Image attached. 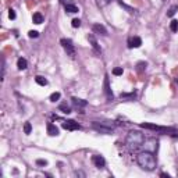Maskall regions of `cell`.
I'll return each mask as SVG.
<instances>
[{
  "label": "cell",
  "mask_w": 178,
  "mask_h": 178,
  "mask_svg": "<svg viewBox=\"0 0 178 178\" xmlns=\"http://www.w3.org/2000/svg\"><path fill=\"white\" fill-rule=\"evenodd\" d=\"M136 161H138L139 167L145 171H153L157 166L156 157L153 155V152H149V150H143V152L138 153Z\"/></svg>",
  "instance_id": "obj_1"
},
{
  "label": "cell",
  "mask_w": 178,
  "mask_h": 178,
  "mask_svg": "<svg viewBox=\"0 0 178 178\" xmlns=\"http://www.w3.org/2000/svg\"><path fill=\"white\" fill-rule=\"evenodd\" d=\"M125 142H127V146L135 150V149H138V147H141L143 145V142H145V135H143L141 131L132 129V131L128 132Z\"/></svg>",
  "instance_id": "obj_2"
},
{
  "label": "cell",
  "mask_w": 178,
  "mask_h": 178,
  "mask_svg": "<svg viewBox=\"0 0 178 178\" xmlns=\"http://www.w3.org/2000/svg\"><path fill=\"white\" fill-rule=\"evenodd\" d=\"M141 127L145 128V129L156 131L159 134H166V135H173V136L178 135V131L175 128H173V127H160V125H156V124H150V123H142Z\"/></svg>",
  "instance_id": "obj_3"
},
{
  "label": "cell",
  "mask_w": 178,
  "mask_h": 178,
  "mask_svg": "<svg viewBox=\"0 0 178 178\" xmlns=\"http://www.w3.org/2000/svg\"><path fill=\"white\" fill-rule=\"evenodd\" d=\"M92 128L96 129L97 132H102V134H113V128H114V124H110V123H96L93 121L92 123Z\"/></svg>",
  "instance_id": "obj_4"
},
{
  "label": "cell",
  "mask_w": 178,
  "mask_h": 178,
  "mask_svg": "<svg viewBox=\"0 0 178 178\" xmlns=\"http://www.w3.org/2000/svg\"><path fill=\"white\" fill-rule=\"evenodd\" d=\"M60 43H61V46H63V49L65 50V53H67V56H70V57H75V47H74L73 42L70 41V39H65V38H63L61 41H60Z\"/></svg>",
  "instance_id": "obj_5"
},
{
  "label": "cell",
  "mask_w": 178,
  "mask_h": 178,
  "mask_svg": "<svg viewBox=\"0 0 178 178\" xmlns=\"http://www.w3.org/2000/svg\"><path fill=\"white\" fill-rule=\"evenodd\" d=\"M143 149L145 150H149V152H155L157 147V141L156 139H153V138H150V139H145V142H143Z\"/></svg>",
  "instance_id": "obj_6"
},
{
  "label": "cell",
  "mask_w": 178,
  "mask_h": 178,
  "mask_svg": "<svg viewBox=\"0 0 178 178\" xmlns=\"http://www.w3.org/2000/svg\"><path fill=\"white\" fill-rule=\"evenodd\" d=\"M63 128L67 131H75V129H79L81 125L78 123H75L74 120H68V121H64L63 123Z\"/></svg>",
  "instance_id": "obj_7"
},
{
  "label": "cell",
  "mask_w": 178,
  "mask_h": 178,
  "mask_svg": "<svg viewBox=\"0 0 178 178\" xmlns=\"http://www.w3.org/2000/svg\"><path fill=\"white\" fill-rule=\"evenodd\" d=\"M92 163H93L95 166L97 168H103L106 166V160L103 159L102 156H99V155H96V156H92Z\"/></svg>",
  "instance_id": "obj_8"
},
{
  "label": "cell",
  "mask_w": 178,
  "mask_h": 178,
  "mask_svg": "<svg viewBox=\"0 0 178 178\" xmlns=\"http://www.w3.org/2000/svg\"><path fill=\"white\" fill-rule=\"evenodd\" d=\"M142 45V39L139 36H132L128 39V47L132 49V47H139Z\"/></svg>",
  "instance_id": "obj_9"
},
{
  "label": "cell",
  "mask_w": 178,
  "mask_h": 178,
  "mask_svg": "<svg viewBox=\"0 0 178 178\" xmlns=\"http://www.w3.org/2000/svg\"><path fill=\"white\" fill-rule=\"evenodd\" d=\"M105 93H106V96H107L109 100H113V92H111L110 85H109V75H106L105 77Z\"/></svg>",
  "instance_id": "obj_10"
},
{
  "label": "cell",
  "mask_w": 178,
  "mask_h": 178,
  "mask_svg": "<svg viewBox=\"0 0 178 178\" xmlns=\"http://www.w3.org/2000/svg\"><path fill=\"white\" fill-rule=\"evenodd\" d=\"M88 41H89V43L92 45V47H93L97 53L102 52V49H100V46H99V43H97V41H96V38H95L93 35H88Z\"/></svg>",
  "instance_id": "obj_11"
},
{
  "label": "cell",
  "mask_w": 178,
  "mask_h": 178,
  "mask_svg": "<svg viewBox=\"0 0 178 178\" xmlns=\"http://www.w3.org/2000/svg\"><path fill=\"white\" fill-rule=\"evenodd\" d=\"M47 134L50 136H57L59 135V128L54 125V124L49 123V124H47Z\"/></svg>",
  "instance_id": "obj_12"
},
{
  "label": "cell",
  "mask_w": 178,
  "mask_h": 178,
  "mask_svg": "<svg viewBox=\"0 0 178 178\" xmlns=\"http://www.w3.org/2000/svg\"><path fill=\"white\" fill-rule=\"evenodd\" d=\"M92 28H93V31L96 33H100V35H105V36L107 35V29H106L103 25H100V24H93Z\"/></svg>",
  "instance_id": "obj_13"
},
{
  "label": "cell",
  "mask_w": 178,
  "mask_h": 178,
  "mask_svg": "<svg viewBox=\"0 0 178 178\" xmlns=\"http://www.w3.org/2000/svg\"><path fill=\"white\" fill-rule=\"evenodd\" d=\"M118 4H120V6H121L123 9H125V10L128 11L129 14H136V13H138V10H136V9H134V7H129L128 4L123 3V0H118Z\"/></svg>",
  "instance_id": "obj_14"
},
{
  "label": "cell",
  "mask_w": 178,
  "mask_h": 178,
  "mask_svg": "<svg viewBox=\"0 0 178 178\" xmlns=\"http://www.w3.org/2000/svg\"><path fill=\"white\" fill-rule=\"evenodd\" d=\"M71 100H73V105H74V106H77V107H85V106L88 105V102H86V100L78 99V97H73Z\"/></svg>",
  "instance_id": "obj_15"
},
{
  "label": "cell",
  "mask_w": 178,
  "mask_h": 178,
  "mask_svg": "<svg viewBox=\"0 0 178 178\" xmlns=\"http://www.w3.org/2000/svg\"><path fill=\"white\" fill-rule=\"evenodd\" d=\"M64 9H65V11L67 13H78V7L75 6V4H73V3H68V4H64Z\"/></svg>",
  "instance_id": "obj_16"
},
{
  "label": "cell",
  "mask_w": 178,
  "mask_h": 178,
  "mask_svg": "<svg viewBox=\"0 0 178 178\" xmlns=\"http://www.w3.org/2000/svg\"><path fill=\"white\" fill-rule=\"evenodd\" d=\"M17 67H18V70H25V68L28 67V61H27L25 59L20 57V59L17 60Z\"/></svg>",
  "instance_id": "obj_17"
},
{
  "label": "cell",
  "mask_w": 178,
  "mask_h": 178,
  "mask_svg": "<svg viewBox=\"0 0 178 178\" xmlns=\"http://www.w3.org/2000/svg\"><path fill=\"white\" fill-rule=\"evenodd\" d=\"M32 21L35 22V24H42L43 22V15L41 13H35L33 15H32Z\"/></svg>",
  "instance_id": "obj_18"
},
{
  "label": "cell",
  "mask_w": 178,
  "mask_h": 178,
  "mask_svg": "<svg viewBox=\"0 0 178 178\" xmlns=\"http://www.w3.org/2000/svg\"><path fill=\"white\" fill-rule=\"evenodd\" d=\"M35 81H36V84L41 85V86H46V85H47V79L43 78V77H41V75L35 77Z\"/></svg>",
  "instance_id": "obj_19"
},
{
  "label": "cell",
  "mask_w": 178,
  "mask_h": 178,
  "mask_svg": "<svg viewBox=\"0 0 178 178\" xmlns=\"http://www.w3.org/2000/svg\"><path fill=\"white\" fill-rule=\"evenodd\" d=\"M59 110H61L65 114H70V113H71V109H70V106L67 105V103H61V105L59 106Z\"/></svg>",
  "instance_id": "obj_20"
},
{
  "label": "cell",
  "mask_w": 178,
  "mask_h": 178,
  "mask_svg": "<svg viewBox=\"0 0 178 178\" xmlns=\"http://www.w3.org/2000/svg\"><path fill=\"white\" fill-rule=\"evenodd\" d=\"M177 10H178V6H177V4L171 6V7L168 9V11H167V17H173V15L177 13Z\"/></svg>",
  "instance_id": "obj_21"
},
{
  "label": "cell",
  "mask_w": 178,
  "mask_h": 178,
  "mask_svg": "<svg viewBox=\"0 0 178 178\" xmlns=\"http://www.w3.org/2000/svg\"><path fill=\"white\" fill-rule=\"evenodd\" d=\"M170 29L173 32H177L178 31V21L177 20H173V21L170 22Z\"/></svg>",
  "instance_id": "obj_22"
},
{
  "label": "cell",
  "mask_w": 178,
  "mask_h": 178,
  "mask_svg": "<svg viewBox=\"0 0 178 178\" xmlns=\"http://www.w3.org/2000/svg\"><path fill=\"white\" fill-rule=\"evenodd\" d=\"M31 131H32L31 123H25V124H24V132H25L27 135H29V134H31Z\"/></svg>",
  "instance_id": "obj_23"
},
{
  "label": "cell",
  "mask_w": 178,
  "mask_h": 178,
  "mask_svg": "<svg viewBox=\"0 0 178 178\" xmlns=\"http://www.w3.org/2000/svg\"><path fill=\"white\" fill-rule=\"evenodd\" d=\"M60 96H61L60 92H54V93L50 95V100H52V102H56V100H59V99H60Z\"/></svg>",
  "instance_id": "obj_24"
},
{
  "label": "cell",
  "mask_w": 178,
  "mask_h": 178,
  "mask_svg": "<svg viewBox=\"0 0 178 178\" xmlns=\"http://www.w3.org/2000/svg\"><path fill=\"white\" fill-rule=\"evenodd\" d=\"M4 73H6V61L4 59H1V81L4 79Z\"/></svg>",
  "instance_id": "obj_25"
},
{
  "label": "cell",
  "mask_w": 178,
  "mask_h": 178,
  "mask_svg": "<svg viewBox=\"0 0 178 178\" xmlns=\"http://www.w3.org/2000/svg\"><path fill=\"white\" fill-rule=\"evenodd\" d=\"M71 25H73L74 28H78V27H81V20H79V18H74L73 21H71Z\"/></svg>",
  "instance_id": "obj_26"
},
{
  "label": "cell",
  "mask_w": 178,
  "mask_h": 178,
  "mask_svg": "<svg viewBox=\"0 0 178 178\" xmlns=\"http://www.w3.org/2000/svg\"><path fill=\"white\" fill-rule=\"evenodd\" d=\"M146 65H147V64H146V63H143V61L138 63V65H136V67H138V71H139V73H142V71H143V70L146 68Z\"/></svg>",
  "instance_id": "obj_27"
},
{
  "label": "cell",
  "mask_w": 178,
  "mask_h": 178,
  "mask_svg": "<svg viewBox=\"0 0 178 178\" xmlns=\"http://www.w3.org/2000/svg\"><path fill=\"white\" fill-rule=\"evenodd\" d=\"M136 93L132 92V93H121V97H128V99H135Z\"/></svg>",
  "instance_id": "obj_28"
},
{
  "label": "cell",
  "mask_w": 178,
  "mask_h": 178,
  "mask_svg": "<svg viewBox=\"0 0 178 178\" xmlns=\"http://www.w3.org/2000/svg\"><path fill=\"white\" fill-rule=\"evenodd\" d=\"M123 73H124V70H123L121 67H117V68L113 70V74H114V75H123Z\"/></svg>",
  "instance_id": "obj_29"
},
{
  "label": "cell",
  "mask_w": 178,
  "mask_h": 178,
  "mask_svg": "<svg viewBox=\"0 0 178 178\" xmlns=\"http://www.w3.org/2000/svg\"><path fill=\"white\" fill-rule=\"evenodd\" d=\"M36 164H38V166H43V167H45V166H47V160L38 159V160H36Z\"/></svg>",
  "instance_id": "obj_30"
},
{
  "label": "cell",
  "mask_w": 178,
  "mask_h": 178,
  "mask_svg": "<svg viewBox=\"0 0 178 178\" xmlns=\"http://www.w3.org/2000/svg\"><path fill=\"white\" fill-rule=\"evenodd\" d=\"M28 36H29V38H38V36H39V32L38 31H29L28 32Z\"/></svg>",
  "instance_id": "obj_31"
},
{
  "label": "cell",
  "mask_w": 178,
  "mask_h": 178,
  "mask_svg": "<svg viewBox=\"0 0 178 178\" xmlns=\"http://www.w3.org/2000/svg\"><path fill=\"white\" fill-rule=\"evenodd\" d=\"M9 18H10V20H14V18H15V11L13 10V9L9 10Z\"/></svg>",
  "instance_id": "obj_32"
},
{
  "label": "cell",
  "mask_w": 178,
  "mask_h": 178,
  "mask_svg": "<svg viewBox=\"0 0 178 178\" xmlns=\"http://www.w3.org/2000/svg\"><path fill=\"white\" fill-rule=\"evenodd\" d=\"M75 174H77V175H81V177H85V174L81 173V171H75Z\"/></svg>",
  "instance_id": "obj_33"
},
{
  "label": "cell",
  "mask_w": 178,
  "mask_h": 178,
  "mask_svg": "<svg viewBox=\"0 0 178 178\" xmlns=\"http://www.w3.org/2000/svg\"><path fill=\"white\" fill-rule=\"evenodd\" d=\"M160 175H161V177H170V175H168V174H166V173H161V174H160Z\"/></svg>",
  "instance_id": "obj_34"
},
{
  "label": "cell",
  "mask_w": 178,
  "mask_h": 178,
  "mask_svg": "<svg viewBox=\"0 0 178 178\" xmlns=\"http://www.w3.org/2000/svg\"><path fill=\"white\" fill-rule=\"evenodd\" d=\"M105 1H106V3H109V1H110V0H105Z\"/></svg>",
  "instance_id": "obj_35"
}]
</instances>
